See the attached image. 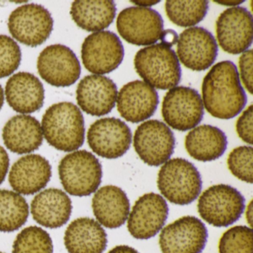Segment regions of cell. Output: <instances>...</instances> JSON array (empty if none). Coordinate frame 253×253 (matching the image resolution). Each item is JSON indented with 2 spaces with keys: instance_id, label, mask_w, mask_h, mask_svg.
Returning <instances> with one entry per match:
<instances>
[{
  "instance_id": "obj_1",
  "label": "cell",
  "mask_w": 253,
  "mask_h": 253,
  "mask_svg": "<svg viewBox=\"0 0 253 253\" xmlns=\"http://www.w3.org/2000/svg\"><path fill=\"white\" fill-rule=\"evenodd\" d=\"M202 96L204 107L214 118L229 120L239 115L247 97L236 66L229 60L214 65L203 81Z\"/></svg>"
},
{
  "instance_id": "obj_2",
  "label": "cell",
  "mask_w": 253,
  "mask_h": 253,
  "mask_svg": "<svg viewBox=\"0 0 253 253\" xmlns=\"http://www.w3.org/2000/svg\"><path fill=\"white\" fill-rule=\"evenodd\" d=\"M42 131L45 140L57 150H78L85 140L84 115L76 105L62 102L47 109L42 119Z\"/></svg>"
},
{
  "instance_id": "obj_3",
  "label": "cell",
  "mask_w": 253,
  "mask_h": 253,
  "mask_svg": "<svg viewBox=\"0 0 253 253\" xmlns=\"http://www.w3.org/2000/svg\"><path fill=\"white\" fill-rule=\"evenodd\" d=\"M134 64L145 83L158 89L174 88L181 79V68L175 51L161 43L137 51Z\"/></svg>"
},
{
  "instance_id": "obj_4",
  "label": "cell",
  "mask_w": 253,
  "mask_h": 253,
  "mask_svg": "<svg viewBox=\"0 0 253 253\" xmlns=\"http://www.w3.org/2000/svg\"><path fill=\"white\" fill-rule=\"evenodd\" d=\"M158 187L163 196L172 204L188 205L201 194L202 180L194 164L183 158H174L160 169Z\"/></svg>"
},
{
  "instance_id": "obj_5",
  "label": "cell",
  "mask_w": 253,
  "mask_h": 253,
  "mask_svg": "<svg viewBox=\"0 0 253 253\" xmlns=\"http://www.w3.org/2000/svg\"><path fill=\"white\" fill-rule=\"evenodd\" d=\"M58 171L65 190L77 197L95 192L103 177L100 161L86 150L75 151L65 156L59 164Z\"/></svg>"
},
{
  "instance_id": "obj_6",
  "label": "cell",
  "mask_w": 253,
  "mask_h": 253,
  "mask_svg": "<svg viewBox=\"0 0 253 253\" xmlns=\"http://www.w3.org/2000/svg\"><path fill=\"white\" fill-rule=\"evenodd\" d=\"M245 208L242 194L232 186L217 184L210 186L200 196L198 211L209 224L227 227L241 217Z\"/></svg>"
},
{
  "instance_id": "obj_7",
  "label": "cell",
  "mask_w": 253,
  "mask_h": 253,
  "mask_svg": "<svg viewBox=\"0 0 253 253\" xmlns=\"http://www.w3.org/2000/svg\"><path fill=\"white\" fill-rule=\"evenodd\" d=\"M8 26L14 39L27 46L37 47L49 38L54 20L49 11L42 5L26 4L11 13Z\"/></svg>"
},
{
  "instance_id": "obj_8",
  "label": "cell",
  "mask_w": 253,
  "mask_h": 253,
  "mask_svg": "<svg viewBox=\"0 0 253 253\" xmlns=\"http://www.w3.org/2000/svg\"><path fill=\"white\" fill-rule=\"evenodd\" d=\"M162 115L165 122L174 129L186 131L195 128L204 115L202 98L189 87L171 88L163 101Z\"/></svg>"
},
{
  "instance_id": "obj_9",
  "label": "cell",
  "mask_w": 253,
  "mask_h": 253,
  "mask_svg": "<svg viewBox=\"0 0 253 253\" xmlns=\"http://www.w3.org/2000/svg\"><path fill=\"white\" fill-rule=\"evenodd\" d=\"M174 147V133L161 121H146L134 132V149L140 159L151 167L165 164L172 155Z\"/></svg>"
},
{
  "instance_id": "obj_10",
  "label": "cell",
  "mask_w": 253,
  "mask_h": 253,
  "mask_svg": "<svg viewBox=\"0 0 253 253\" xmlns=\"http://www.w3.org/2000/svg\"><path fill=\"white\" fill-rule=\"evenodd\" d=\"M81 57L83 63L88 72L96 75H106L118 69L122 63L124 45L113 32H95L84 41Z\"/></svg>"
},
{
  "instance_id": "obj_11",
  "label": "cell",
  "mask_w": 253,
  "mask_h": 253,
  "mask_svg": "<svg viewBox=\"0 0 253 253\" xmlns=\"http://www.w3.org/2000/svg\"><path fill=\"white\" fill-rule=\"evenodd\" d=\"M161 14L149 8L129 7L123 10L117 19V29L123 39L137 45H154L164 32Z\"/></svg>"
},
{
  "instance_id": "obj_12",
  "label": "cell",
  "mask_w": 253,
  "mask_h": 253,
  "mask_svg": "<svg viewBox=\"0 0 253 253\" xmlns=\"http://www.w3.org/2000/svg\"><path fill=\"white\" fill-rule=\"evenodd\" d=\"M207 238L208 231L200 219L184 216L162 229L159 244L162 253H201Z\"/></svg>"
},
{
  "instance_id": "obj_13",
  "label": "cell",
  "mask_w": 253,
  "mask_h": 253,
  "mask_svg": "<svg viewBox=\"0 0 253 253\" xmlns=\"http://www.w3.org/2000/svg\"><path fill=\"white\" fill-rule=\"evenodd\" d=\"M87 140L91 150L102 158L117 159L126 153L131 143L129 127L115 118H102L91 124Z\"/></svg>"
},
{
  "instance_id": "obj_14",
  "label": "cell",
  "mask_w": 253,
  "mask_h": 253,
  "mask_svg": "<svg viewBox=\"0 0 253 253\" xmlns=\"http://www.w3.org/2000/svg\"><path fill=\"white\" fill-rule=\"evenodd\" d=\"M38 69L41 78L55 87H69L80 78L81 67L76 54L66 45H51L40 54Z\"/></svg>"
},
{
  "instance_id": "obj_15",
  "label": "cell",
  "mask_w": 253,
  "mask_h": 253,
  "mask_svg": "<svg viewBox=\"0 0 253 253\" xmlns=\"http://www.w3.org/2000/svg\"><path fill=\"white\" fill-rule=\"evenodd\" d=\"M168 214V204L161 195L145 194L136 201L128 214V232L136 239L153 238L164 227Z\"/></svg>"
},
{
  "instance_id": "obj_16",
  "label": "cell",
  "mask_w": 253,
  "mask_h": 253,
  "mask_svg": "<svg viewBox=\"0 0 253 253\" xmlns=\"http://www.w3.org/2000/svg\"><path fill=\"white\" fill-rule=\"evenodd\" d=\"M217 41L231 54L247 51L253 42V16L243 7L225 10L216 22Z\"/></svg>"
},
{
  "instance_id": "obj_17",
  "label": "cell",
  "mask_w": 253,
  "mask_h": 253,
  "mask_svg": "<svg viewBox=\"0 0 253 253\" xmlns=\"http://www.w3.org/2000/svg\"><path fill=\"white\" fill-rule=\"evenodd\" d=\"M217 51L214 36L204 28H189L178 37L177 58L191 70L201 72L209 69L215 61Z\"/></svg>"
},
{
  "instance_id": "obj_18",
  "label": "cell",
  "mask_w": 253,
  "mask_h": 253,
  "mask_svg": "<svg viewBox=\"0 0 253 253\" xmlns=\"http://www.w3.org/2000/svg\"><path fill=\"white\" fill-rule=\"evenodd\" d=\"M118 88L112 80L102 75H88L77 88V101L83 111L101 117L112 112L118 98Z\"/></svg>"
},
{
  "instance_id": "obj_19",
  "label": "cell",
  "mask_w": 253,
  "mask_h": 253,
  "mask_svg": "<svg viewBox=\"0 0 253 253\" xmlns=\"http://www.w3.org/2000/svg\"><path fill=\"white\" fill-rule=\"evenodd\" d=\"M159 96L146 83L134 81L126 84L118 94L117 106L121 117L128 122H143L155 114Z\"/></svg>"
},
{
  "instance_id": "obj_20",
  "label": "cell",
  "mask_w": 253,
  "mask_h": 253,
  "mask_svg": "<svg viewBox=\"0 0 253 253\" xmlns=\"http://www.w3.org/2000/svg\"><path fill=\"white\" fill-rule=\"evenodd\" d=\"M51 177V166L40 155L22 157L14 163L9 173L10 185L19 194L30 195L46 186Z\"/></svg>"
},
{
  "instance_id": "obj_21",
  "label": "cell",
  "mask_w": 253,
  "mask_h": 253,
  "mask_svg": "<svg viewBox=\"0 0 253 253\" xmlns=\"http://www.w3.org/2000/svg\"><path fill=\"white\" fill-rule=\"evenodd\" d=\"M72 211L70 198L63 191L54 188L40 192L31 204V212L35 221L49 229L64 226Z\"/></svg>"
},
{
  "instance_id": "obj_22",
  "label": "cell",
  "mask_w": 253,
  "mask_h": 253,
  "mask_svg": "<svg viewBox=\"0 0 253 253\" xmlns=\"http://www.w3.org/2000/svg\"><path fill=\"white\" fill-rule=\"evenodd\" d=\"M5 97L15 112L34 113L43 106L45 90L36 76L28 72H19L7 82Z\"/></svg>"
},
{
  "instance_id": "obj_23",
  "label": "cell",
  "mask_w": 253,
  "mask_h": 253,
  "mask_svg": "<svg viewBox=\"0 0 253 253\" xmlns=\"http://www.w3.org/2000/svg\"><path fill=\"white\" fill-rule=\"evenodd\" d=\"M94 216L100 225L108 229L121 227L128 219L130 203L121 188L108 185L97 190L92 199Z\"/></svg>"
},
{
  "instance_id": "obj_24",
  "label": "cell",
  "mask_w": 253,
  "mask_h": 253,
  "mask_svg": "<svg viewBox=\"0 0 253 253\" xmlns=\"http://www.w3.org/2000/svg\"><path fill=\"white\" fill-rule=\"evenodd\" d=\"M106 231L90 217H79L68 226L64 244L69 253H103L107 247Z\"/></svg>"
},
{
  "instance_id": "obj_25",
  "label": "cell",
  "mask_w": 253,
  "mask_h": 253,
  "mask_svg": "<svg viewBox=\"0 0 253 253\" xmlns=\"http://www.w3.org/2000/svg\"><path fill=\"white\" fill-rule=\"evenodd\" d=\"M2 139L7 149L23 155L39 149L43 140L39 121L30 115H16L5 124Z\"/></svg>"
},
{
  "instance_id": "obj_26",
  "label": "cell",
  "mask_w": 253,
  "mask_h": 253,
  "mask_svg": "<svg viewBox=\"0 0 253 253\" xmlns=\"http://www.w3.org/2000/svg\"><path fill=\"white\" fill-rule=\"evenodd\" d=\"M185 147L194 159L210 162L218 159L224 154L227 147V137L217 127L201 125L188 133Z\"/></svg>"
},
{
  "instance_id": "obj_27",
  "label": "cell",
  "mask_w": 253,
  "mask_h": 253,
  "mask_svg": "<svg viewBox=\"0 0 253 253\" xmlns=\"http://www.w3.org/2000/svg\"><path fill=\"white\" fill-rule=\"evenodd\" d=\"M117 7L114 1L78 0L72 3L71 15L75 23L87 32H100L115 20Z\"/></svg>"
},
{
  "instance_id": "obj_28",
  "label": "cell",
  "mask_w": 253,
  "mask_h": 253,
  "mask_svg": "<svg viewBox=\"0 0 253 253\" xmlns=\"http://www.w3.org/2000/svg\"><path fill=\"white\" fill-rule=\"evenodd\" d=\"M29 214L27 201L13 191L0 190V232H11L26 223Z\"/></svg>"
},
{
  "instance_id": "obj_29",
  "label": "cell",
  "mask_w": 253,
  "mask_h": 253,
  "mask_svg": "<svg viewBox=\"0 0 253 253\" xmlns=\"http://www.w3.org/2000/svg\"><path fill=\"white\" fill-rule=\"evenodd\" d=\"M165 8L169 19L174 24L180 27H192L204 20L209 10V2L168 0Z\"/></svg>"
},
{
  "instance_id": "obj_30",
  "label": "cell",
  "mask_w": 253,
  "mask_h": 253,
  "mask_svg": "<svg viewBox=\"0 0 253 253\" xmlns=\"http://www.w3.org/2000/svg\"><path fill=\"white\" fill-rule=\"evenodd\" d=\"M54 246L49 234L39 226L25 228L16 237L12 253H53Z\"/></svg>"
},
{
  "instance_id": "obj_31",
  "label": "cell",
  "mask_w": 253,
  "mask_h": 253,
  "mask_svg": "<svg viewBox=\"0 0 253 253\" xmlns=\"http://www.w3.org/2000/svg\"><path fill=\"white\" fill-rule=\"evenodd\" d=\"M219 253H253V230L236 226L224 232L219 241Z\"/></svg>"
},
{
  "instance_id": "obj_32",
  "label": "cell",
  "mask_w": 253,
  "mask_h": 253,
  "mask_svg": "<svg viewBox=\"0 0 253 253\" xmlns=\"http://www.w3.org/2000/svg\"><path fill=\"white\" fill-rule=\"evenodd\" d=\"M253 158L252 146L235 148L228 156V168L237 178L246 183H253Z\"/></svg>"
},
{
  "instance_id": "obj_33",
  "label": "cell",
  "mask_w": 253,
  "mask_h": 253,
  "mask_svg": "<svg viewBox=\"0 0 253 253\" xmlns=\"http://www.w3.org/2000/svg\"><path fill=\"white\" fill-rule=\"evenodd\" d=\"M21 59L18 44L10 37L0 35V78L12 75L20 66Z\"/></svg>"
},
{
  "instance_id": "obj_34",
  "label": "cell",
  "mask_w": 253,
  "mask_h": 253,
  "mask_svg": "<svg viewBox=\"0 0 253 253\" xmlns=\"http://www.w3.org/2000/svg\"><path fill=\"white\" fill-rule=\"evenodd\" d=\"M253 105H250L241 115L236 123V131L241 140L253 144Z\"/></svg>"
},
{
  "instance_id": "obj_35",
  "label": "cell",
  "mask_w": 253,
  "mask_h": 253,
  "mask_svg": "<svg viewBox=\"0 0 253 253\" xmlns=\"http://www.w3.org/2000/svg\"><path fill=\"white\" fill-rule=\"evenodd\" d=\"M253 50H247L240 57L239 66L241 80L244 86L253 94Z\"/></svg>"
},
{
  "instance_id": "obj_36",
  "label": "cell",
  "mask_w": 253,
  "mask_h": 253,
  "mask_svg": "<svg viewBox=\"0 0 253 253\" xmlns=\"http://www.w3.org/2000/svg\"><path fill=\"white\" fill-rule=\"evenodd\" d=\"M9 157L5 149L0 146V185L6 177L9 167Z\"/></svg>"
},
{
  "instance_id": "obj_37",
  "label": "cell",
  "mask_w": 253,
  "mask_h": 253,
  "mask_svg": "<svg viewBox=\"0 0 253 253\" xmlns=\"http://www.w3.org/2000/svg\"><path fill=\"white\" fill-rule=\"evenodd\" d=\"M160 41H161V44H162L163 45L171 48V46L177 43L178 35H177V32H174L172 29H167V30L164 31L161 34Z\"/></svg>"
},
{
  "instance_id": "obj_38",
  "label": "cell",
  "mask_w": 253,
  "mask_h": 253,
  "mask_svg": "<svg viewBox=\"0 0 253 253\" xmlns=\"http://www.w3.org/2000/svg\"><path fill=\"white\" fill-rule=\"evenodd\" d=\"M109 253H140L133 247L126 245H119L114 247Z\"/></svg>"
},
{
  "instance_id": "obj_39",
  "label": "cell",
  "mask_w": 253,
  "mask_h": 253,
  "mask_svg": "<svg viewBox=\"0 0 253 253\" xmlns=\"http://www.w3.org/2000/svg\"><path fill=\"white\" fill-rule=\"evenodd\" d=\"M253 201H250L247 207V211H246V219H247V223L252 227L253 224Z\"/></svg>"
},
{
  "instance_id": "obj_40",
  "label": "cell",
  "mask_w": 253,
  "mask_h": 253,
  "mask_svg": "<svg viewBox=\"0 0 253 253\" xmlns=\"http://www.w3.org/2000/svg\"><path fill=\"white\" fill-rule=\"evenodd\" d=\"M131 2L140 7L147 8L148 6H152V5L159 3L160 1H131Z\"/></svg>"
},
{
  "instance_id": "obj_41",
  "label": "cell",
  "mask_w": 253,
  "mask_h": 253,
  "mask_svg": "<svg viewBox=\"0 0 253 253\" xmlns=\"http://www.w3.org/2000/svg\"><path fill=\"white\" fill-rule=\"evenodd\" d=\"M216 3L220 4V5H228V6H234V5H238L243 3L244 1H214Z\"/></svg>"
},
{
  "instance_id": "obj_42",
  "label": "cell",
  "mask_w": 253,
  "mask_h": 253,
  "mask_svg": "<svg viewBox=\"0 0 253 253\" xmlns=\"http://www.w3.org/2000/svg\"><path fill=\"white\" fill-rule=\"evenodd\" d=\"M4 104V91L2 89V85H0V110L2 108Z\"/></svg>"
},
{
  "instance_id": "obj_43",
  "label": "cell",
  "mask_w": 253,
  "mask_h": 253,
  "mask_svg": "<svg viewBox=\"0 0 253 253\" xmlns=\"http://www.w3.org/2000/svg\"><path fill=\"white\" fill-rule=\"evenodd\" d=\"M0 253H2V252H0Z\"/></svg>"
}]
</instances>
